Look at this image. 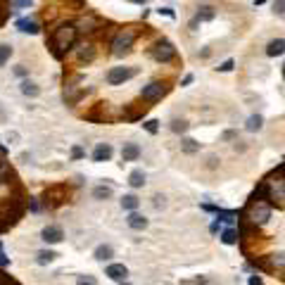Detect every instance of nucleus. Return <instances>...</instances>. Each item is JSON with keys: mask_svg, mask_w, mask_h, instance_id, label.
<instances>
[{"mask_svg": "<svg viewBox=\"0 0 285 285\" xmlns=\"http://www.w3.org/2000/svg\"><path fill=\"white\" fill-rule=\"evenodd\" d=\"M79 43V31L74 22H60V27L50 31L48 48L53 53L55 60H64L69 50H74V45Z\"/></svg>", "mask_w": 285, "mask_h": 285, "instance_id": "f257e3e1", "label": "nucleus"}, {"mask_svg": "<svg viewBox=\"0 0 285 285\" xmlns=\"http://www.w3.org/2000/svg\"><path fill=\"white\" fill-rule=\"evenodd\" d=\"M240 214H245V217L250 219L254 226H266L269 221H271V204L269 202H261V200H250V202L245 204L243 209H240Z\"/></svg>", "mask_w": 285, "mask_h": 285, "instance_id": "f03ea898", "label": "nucleus"}, {"mask_svg": "<svg viewBox=\"0 0 285 285\" xmlns=\"http://www.w3.org/2000/svg\"><path fill=\"white\" fill-rule=\"evenodd\" d=\"M133 43H136V31H133V29L117 31V36L109 43V45H112V55H114V57H124L126 53H131Z\"/></svg>", "mask_w": 285, "mask_h": 285, "instance_id": "7ed1b4c3", "label": "nucleus"}, {"mask_svg": "<svg viewBox=\"0 0 285 285\" xmlns=\"http://www.w3.org/2000/svg\"><path fill=\"white\" fill-rule=\"evenodd\" d=\"M266 202L271 207H285V181L276 176H266Z\"/></svg>", "mask_w": 285, "mask_h": 285, "instance_id": "20e7f679", "label": "nucleus"}, {"mask_svg": "<svg viewBox=\"0 0 285 285\" xmlns=\"http://www.w3.org/2000/svg\"><path fill=\"white\" fill-rule=\"evenodd\" d=\"M67 197H69L67 186H53V188H48L43 192L41 202H43V207H48V209H57V207H62V204L67 202Z\"/></svg>", "mask_w": 285, "mask_h": 285, "instance_id": "39448f33", "label": "nucleus"}, {"mask_svg": "<svg viewBox=\"0 0 285 285\" xmlns=\"http://www.w3.org/2000/svg\"><path fill=\"white\" fill-rule=\"evenodd\" d=\"M169 91H171V86L166 81H150L148 86L140 88V100H143V102H157V100H162Z\"/></svg>", "mask_w": 285, "mask_h": 285, "instance_id": "423d86ee", "label": "nucleus"}, {"mask_svg": "<svg viewBox=\"0 0 285 285\" xmlns=\"http://www.w3.org/2000/svg\"><path fill=\"white\" fill-rule=\"evenodd\" d=\"M150 55H152V60H155V62H159V64H169V62L176 57V48L171 45V41L159 38V41L150 48Z\"/></svg>", "mask_w": 285, "mask_h": 285, "instance_id": "0eeeda50", "label": "nucleus"}, {"mask_svg": "<svg viewBox=\"0 0 285 285\" xmlns=\"http://www.w3.org/2000/svg\"><path fill=\"white\" fill-rule=\"evenodd\" d=\"M136 76V69L131 67H112L107 71V83L109 86H122V83H126L128 79H133Z\"/></svg>", "mask_w": 285, "mask_h": 285, "instance_id": "6e6552de", "label": "nucleus"}, {"mask_svg": "<svg viewBox=\"0 0 285 285\" xmlns=\"http://www.w3.org/2000/svg\"><path fill=\"white\" fill-rule=\"evenodd\" d=\"M74 50H76V60H79V64H91V62L95 60V45L91 41L76 43V45H74Z\"/></svg>", "mask_w": 285, "mask_h": 285, "instance_id": "1a4fd4ad", "label": "nucleus"}, {"mask_svg": "<svg viewBox=\"0 0 285 285\" xmlns=\"http://www.w3.org/2000/svg\"><path fill=\"white\" fill-rule=\"evenodd\" d=\"M100 29H102V24H100V19L93 17V14H88V17H83V19L76 22V31H79V33H97Z\"/></svg>", "mask_w": 285, "mask_h": 285, "instance_id": "9d476101", "label": "nucleus"}, {"mask_svg": "<svg viewBox=\"0 0 285 285\" xmlns=\"http://www.w3.org/2000/svg\"><path fill=\"white\" fill-rule=\"evenodd\" d=\"M41 238H43V243L57 245V243H62V240H64V231H62L60 226L50 223V226H45V228L41 231Z\"/></svg>", "mask_w": 285, "mask_h": 285, "instance_id": "9b49d317", "label": "nucleus"}, {"mask_svg": "<svg viewBox=\"0 0 285 285\" xmlns=\"http://www.w3.org/2000/svg\"><path fill=\"white\" fill-rule=\"evenodd\" d=\"M105 276L112 278V281H117V283H124L126 276H128V269L124 264H109L107 269H105Z\"/></svg>", "mask_w": 285, "mask_h": 285, "instance_id": "f8f14e48", "label": "nucleus"}, {"mask_svg": "<svg viewBox=\"0 0 285 285\" xmlns=\"http://www.w3.org/2000/svg\"><path fill=\"white\" fill-rule=\"evenodd\" d=\"M112 145L109 143H100L97 148L93 150V162H109L112 159Z\"/></svg>", "mask_w": 285, "mask_h": 285, "instance_id": "ddd939ff", "label": "nucleus"}, {"mask_svg": "<svg viewBox=\"0 0 285 285\" xmlns=\"http://www.w3.org/2000/svg\"><path fill=\"white\" fill-rule=\"evenodd\" d=\"M126 223H128V228H133V231H145V228H148V219L143 217V214H138V212H131L128 219H126Z\"/></svg>", "mask_w": 285, "mask_h": 285, "instance_id": "4468645a", "label": "nucleus"}, {"mask_svg": "<svg viewBox=\"0 0 285 285\" xmlns=\"http://www.w3.org/2000/svg\"><path fill=\"white\" fill-rule=\"evenodd\" d=\"M138 157H140V148L136 143H126L122 148V162H136Z\"/></svg>", "mask_w": 285, "mask_h": 285, "instance_id": "2eb2a0df", "label": "nucleus"}, {"mask_svg": "<svg viewBox=\"0 0 285 285\" xmlns=\"http://www.w3.org/2000/svg\"><path fill=\"white\" fill-rule=\"evenodd\" d=\"M17 29H19L22 33H31V36H36V33L41 31V24H38L36 19H19V22H17Z\"/></svg>", "mask_w": 285, "mask_h": 285, "instance_id": "dca6fc26", "label": "nucleus"}, {"mask_svg": "<svg viewBox=\"0 0 285 285\" xmlns=\"http://www.w3.org/2000/svg\"><path fill=\"white\" fill-rule=\"evenodd\" d=\"M214 17H217V10H214L212 5H202V7L197 10V14H195L192 19H195L197 24H202V22H212Z\"/></svg>", "mask_w": 285, "mask_h": 285, "instance_id": "f3484780", "label": "nucleus"}, {"mask_svg": "<svg viewBox=\"0 0 285 285\" xmlns=\"http://www.w3.org/2000/svg\"><path fill=\"white\" fill-rule=\"evenodd\" d=\"M19 91L27 95V97H38V95H41V88H38V83L31 81V79H24V81L19 83Z\"/></svg>", "mask_w": 285, "mask_h": 285, "instance_id": "a211bd4d", "label": "nucleus"}, {"mask_svg": "<svg viewBox=\"0 0 285 285\" xmlns=\"http://www.w3.org/2000/svg\"><path fill=\"white\" fill-rule=\"evenodd\" d=\"M93 257L97 259V261H109V259L114 257V247H112V245H97Z\"/></svg>", "mask_w": 285, "mask_h": 285, "instance_id": "6ab92c4d", "label": "nucleus"}, {"mask_svg": "<svg viewBox=\"0 0 285 285\" xmlns=\"http://www.w3.org/2000/svg\"><path fill=\"white\" fill-rule=\"evenodd\" d=\"M285 53V38H273L269 45H266V55L269 57H278V55Z\"/></svg>", "mask_w": 285, "mask_h": 285, "instance_id": "aec40b11", "label": "nucleus"}, {"mask_svg": "<svg viewBox=\"0 0 285 285\" xmlns=\"http://www.w3.org/2000/svg\"><path fill=\"white\" fill-rule=\"evenodd\" d=\"M250 264L254 266V269H259V271L264 273H271V264H269V257H250Z\"/></svg>", "mask_w": 285, "mask_h": 285, "instance_id": "412c9836", "label": "nucleus"}, {"mask_svg": "<svg viewBox=\"0 0 285 285\" xmlns=\"http://www.w3.org/2000/svg\"><path fill=\"white\" fill-rule=\"evenodd\" d=\"M138 204H140V200L136 195H124L122 197V209H126V212H136Z\"/></svg>", "mask_w": 285, "mask_h": 285, "instance_id": "4be33fe9", "label": "nucleus"}, {"mask_svg": "<svg viewBox=\"0 0 285 285\" xmlns=\"http://www.w3.org/2000/svg\"><path fill=\"white\" fill-rule=\"evenodd\" d=\"M238 240H240V235H238L235 228H226V231L221 233V243L223 245H238Z\"/></svg>", "mask_w": 285, "mask_h": 285, "instance_id": "5701e85b", "label": "nucleus"}, {"mask_svg": "<svg viewBox=\"0 0 285 285\" xmlns=\"http://www.w3.org/2000/svg\"><path fill=\"white\" fill-rule=\"evenodd\" d=\"M128 183H131V188H143L145 186V174L136 169V171H131V176H128Z\"/></svg>", "mask_w": 285, "mask_h": 285, "instance_id": "b1692460", "label": "nucleus"}, {"mask_svg": "<svg viewBox=\"0 0 285 285\" xmlns=\"http://www.w3.org/2000/svg\"><path fill=\"white\" fill-rule=\"evenodd\" d=\"M12 45L10 43H0V67H5L7 62H10V57H12Z\"/></svg>", "mask_w": 285, "mask_h": 285, "instance_id": "393cba45", "label": "nucleus"}, {"mask_svg": "<svg viewBox=\"0 0 285 285\" xmlns=\"http://www.w3.org/2000/svg\"><path fill=\"white\" fill-rule=\"evenodd\" d=\"M83 119H88V122H107V119H105V114H102V105H97L95 109L86 112V114H83Z\"/></svg>", "mask_w": 285, "mask_h": 285, "instance_id": "a878e982", "label": "nucleus"}, {"mask_svg": "<svg viewBox=\"0 0 285 285\" xmlns=\"http://www.w3.org/2000/svg\"><path fill=\"white\" fill-rule=\"evenodd\" d=\"M55 257H57V254H55L53 250H41V252L36 254V261H38L41 266H45V264H53Z\"/></svg>", "mask_w": 285, "mask_h": 285, "instance_id": "bb28decb", "label": "nucleus"}, {"mask_svg": "<svg viewBox=\"0 0 285 285\" xmlns=\"http://www.w3.org/2000/svg\"><path fill=\"white\" fill-rule=\"evenodd\" d=\"M93 197L95 200H109V197H112V188H109V186H95Z\"/></svg>", "mask_w": 285, "mask_h": 285, "instance_id": "cd10ccee", "label": "nucleus"}, {"mask_svg": "<svg viewBox=\"0 0 285 285\" xmlns=\"http://www.w3.org/2000/svg\"><path fill=\"white\" fill-rule=\"evenodd\" d=\"M269 264H271V269H285V254H269Z\"/></svg>", "mask_w": 285, "mask_h": 285, "instance_id": "c85d7f7f", "label": "nucleus"}, {"mask_svg": "<svg viewBox=\"0 0 285 285\" xmlns=\"http://www.w3.org/2000/svg\"><path fill=\"white\" fill-rule=\"evenodd\" d=\"M261 124H264V119H261L259 114H252V117L247 119V131H259Z\"/></svg>", "mask_w": 285, "mask_h": 285, "instance_id": "c756f323", "label": "nucleus"}, {"mask_svg": "<svg viewBox=\"0 0 285 285\" xmlns=\"http://www.w3.org/2000/svg\"><path fill=\"white\" fill-rule=\"evenodd\" d=\"M181 148H183V152H188V155H192V152H197V150H200V143H195L192 138H186V140L181 143Z\"/></svg>", "mask_w": 285, "mask_h": 285, "instance_id": "7c9ffc66", "label": "nucleus"}, {"mask_svg": "<svg viewBox=\"0 0 285 285\" xmlns=\"http://www.w3.org/2000/svg\"><path fill=\"white\" fill-rule=\"evenodd\" d=\"M171 131H174V133H186V131H188V124L183 122V119H174V122H171Z\"/></svg>", "mask_w": 285, "mask_h": 285, "instance_id": "2f4dec72", "label": "nucleus"}, {"mask_svg": "<svg viewBox=\"0 0 285 285\" xmlns=\"http://www.w3.org/2000/svg\"><path fill=\"white\" fill-rule=\"evenodd\" d=\"M31 5H33L31 0H10V7H12V10H27Z\"/></svg>", "mask_w": 285, "mask_h": 285, "instance_id": "473e14b6", "label": "nucleus"}, {"mask_svg": "<svg viewBox=\"0 0 285 285\" xmlns=\"http://www.w3.org/2000/svg\"><path fill=\"white\" fill-rule=\"evenodd\" d=\"M143 126H145L148 133H157V131H159V122H157V119H148Z\"/></svg>", "mask_w": 285, "mask_h": 285, "instance_id": "72a5a7b5", "label": "nucleus"}, {"mask_svg": "<svg viewBox=\"0 0 285 285\" xmlns=\"http://www.w3.org/2000/svg\"><path fill=\"white\" fill-rule=\"evenodd\" d=\"M76 285H97V281H95V276H79Z\"/></svg>", "mask_w": 285, "mask_h": 285, "instance_id": "f704fd0d", "label": "nucleus"}, {"mask_svg": "<svg viewBox=\"0 0 285 285\" xmlns=\"http://www.w3.org/2000/svg\"><path fill=\"white\" fill-rule=\"evenodd\" d=\"M269 176L283 178V181H285V162H283V164H278V166H276V169H273V171H271V174H269Z\"/></svg>", "mask_w": 285, "mask_h": 285, "instance_id": "c9c22d12", "label": "nucleus"}, {"mask_svg": "<svg viewBox=\"0 0 285 285\" xmlns=\"http://www.w3.org/2000/svg\"><path fill=\"white\" fill-rule=\"evenodd\" d=\"M83 157H86L83 148L81 145H74V148H71V159H83Z\"/></svg>", "mask_w": 285, "mask_h": 285, "instance_id": "e433bc0d", "label": "nucleus"}, {"mask_svg": "<svg viewBox=\"0 0 285 285\" xmlns=\"http://www.w3.org/2000/svg\"><path fill=\"white\" fill-rule=\"evenodd\" d=\"M0 285H19V283H17L14 278H10L5 271H0Z\"/></svg>", "mask_w": 285, "mask_h": 285, "instance_id": "4c0bfd02", "label": "nucleus"}, {"mask_svg": "<svg viewBox=\"0 0 285 285\" xmlns=\"http://www.w3.org/2000/svg\"><path fill=\"white\" fill-rule=\"evenodd\" d=\"M27 207H29V209H31V212H41V207H43V204L38 202V200H36V197H29Z\"/></svg>", "mask_w": 285, "mask_h": 285, "instance_id": "58836bf2", "label": "nucleus"}, {"mask_svg": "<svg viewBox=\"0 0 285 285\" xmlns=\"http://www.w3.org/2000/svg\"><path fill=\"white\" fill-rule=\"evenodd\" d=\"M273 10L278 14H285V0H273Z\"/></svg>", "mask_w": 285, "mask_h": 285, "instance_id": "ea45409f", "label": "nucleus"}, {"mask_svg": "<svg viewBox=\"0 0 285 285\" xmlns=\"http://www.w3.org/2000/svg\"><path fill=\"white\" fill-rule=\"evenodd\" d=\"M0 266H10V257L5 254V250H2V243H0Z\"/></svg>", "mask_w": 285, "mask_h": 285, "instance_id": "a19ab883", "label": "nucleus"}, {"mask_svg": "<svg viewBox=\"0 0 285 285\" xmlns=\"http://www.w3.org/2000/svg\"><path fill=\"white\" fill-rule=\"evenodd\" d=\"M157 12L164 14V17H171V19H174V10H171V7H159Z\"/></svg>", "mask_w": 285, "mask_h": 285, "instance_id": "79ce46f5", "label": "nucleus"}, {"mask_svg": "<svg viewBox=\"0 0 285 285\" xmlns=\"http://www.w3.org/2000/svg\"><path fill=\"white\" fill-rule=\"evenodd\" d=\"M231 69H233V60H226V62L219 67V71H231Z\"/></svg>", "mask_w": 285, "mask_h": 285, "instance_id": "37998d69", "label": "nucleus"}, {"mask_svg": "<svg viewBox=\"0 0 285 285\" xmlns=\"http://www.w3.org/2000/svg\"><path fill=\"white\" fill-rule=\"evenodd\" d=\"M164 195H155V207H157V209H159V207H164Z\"/></svg>", "mask_w": 285, "mask_h": 285, "instance_id": "c03bdc74", "label": "nucleus"}, {"mask_svg": "<svg viewBox=\"0 0 285 285\" xmlns=\"http://www.w3.org/2000/svg\"><path fill=\"white\" fill-rule=\"evenodd\" d=\"M14 74H17V76H27V67H22V64H19V67L14 69Z\"/></svg>", "mask_w": 285, "mask_h": 285, "instance_id": "a18cd8bd", "label": "nucleus"}, {"mask_svg": "<svg viewBox=\"0 0 285 285\" xmlns=\"http://www.w3.org/2000/svg\"><path fill=\"white\" fill-rule=\"evenodd\" d=\"M190 83H192V74H186L183 81H181V86H190Z\"/></svg>", "mask_w": 285, "mask_h": 285, "instance_id": "49530a36", "label": "nucleus"}, {"mask_svg": "<svg viewBox=\"0 0 285 285\" xmlns=\"http://www.w3.org/2000/svg\"><path fill=\"white\" fill-rule=\"evenodd\" d=\"M250 285H264V283H261L259 276H250Z\"/></svg>", "mask_w": 285, "mask_h": 285, "instance_id": "de8ad7c7", "label": "nucleus"}, {"mask_svg": "<svg viewBox=\"0 0 285 285\" xmlns=\"http://www.w3.org/2000/svg\"><path fill=\"white\" fill-rule=\"evenodd\" d=\"M231 138H235V133H233V131H226V133H223V140H231Z\"/></svg>", "mask_w": 285, "mask_h": 285, "instance_id": "09e8293b", "label": "nucleus"}, {"mask_svg": "<svg viewBox=\"0 0 285 285\" xmlns=\"http://www.w3.org/2000/svg\"><path fill=\"white\" fill-rule=\"evenodd\" d=\"M128 2H136V5H145L148 0H128Z\"/></svg>", "mask_w": 285, "mask_h": 285, "instance_id": "8fccbe9b", "label": "nucleus"}, {"mask_svg": "<svg viewBox=\"0 0 285 285\" xmlns=\"http://www.w3.org/2000/svg\"><path fill=\"white\" fill-rule=\"evenodd\" d=\"M119 285H131V283H126V281H124V283H119Z\"/></svg>", "mask_w": 285, "mask_h": 285, "instance_id": "3c124183", "label": "nucleus"}, {"mask_svg": "<svg viewBox=\"0 0 285 285\" xmlns=\"http://www.w3.org/2000/svg\"><path fill=\"white\" fill-rule=\"evenodd\" d=\"M283 79H285V64H283Z\"/></svg>", "mask_w": 285, "mask_h": 285, "instance_id": "603ef678", "label": "nucleus"}]
</instances>
